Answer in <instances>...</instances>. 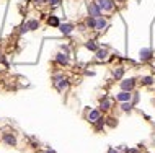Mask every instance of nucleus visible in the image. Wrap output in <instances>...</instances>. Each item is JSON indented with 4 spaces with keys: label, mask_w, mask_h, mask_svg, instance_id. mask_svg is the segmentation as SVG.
Masks as SVG:
<instances>
[{
    "label": "nucleus",
    "mask_w": 155,
    "mask_h": 153,
    "mask_svg": "<svg viewBox=\"0 0 155 153\" xmlns=\"http://www.w3.org/2000/svg\"><path fill=\"white\" fill-rule=\"evenodd\" d=\"M87 8H88V15H90V17H95V18H101L103 17V11H101L100 7H98L96 2H88V3H87Z\"/></svg>",
    "instance_id": "nucleus-1"
},
{
    "label": "nucleus",
    "mask_w": 155,
    "mask_h": 153,
    "mask_svg": "<svg viewBox=\"0 0 155 153\" xmlns=\"http://www.w3.org/2000/svg\"><path fill=\"white\" fill-rule=\"evenodd\" d=\"M101 11H113L114 10V0H95Z\"/></svg>",
    "instance_id": "nucleus-2"
},
{
    "label": "nucleus",
    "mask_w": 155,
    "mask_h": 153,
    "mask_svg": "<svg viewBox=\"0 0 155 153\" xmlns=\"http://www.w3.org/2000/svg\"><path fill=\"white\" fill-rule=\"evenodd\" d=\"M54 86L57 88V91H64L69 88V82L65 78H62L61 75H57V76H54Z\"/></svg>",
    "instance_id": "nucleus-3"
},
{
    "label": "nucleus",
    "mask_w": 155,
    "mask_h": 153,
    "mask_svg": "<svg viewBox=\"0 0 155 153\" xmlns=\"http://www.w3.org/2000/svg\"><path fill=\"white\" fill-rule=\"evenodd\" d=\"M136 86V78H126L121 82V90L122 91H132Z\"/></svg>",
    "instance_id": "nucleus-4"
},
{
    "label": "nucleus",
    "mask_w": 155,
    "mask_h": 153,
    "mask_svg": "<svg viewBox=\"0 0 155 153\" xmlns=\"http://www.w3.org/2000/svg\"><path fill=\"white\" fill-rule=\"evenodd\" d=\"M116 99L121 103H126V101H131V99H132V95H131V91H121V93L116 95Z\"/></svg>",
    "instance_id": "nucleus-5"
},
{
    "label": "nucleus",
    "mask_w": 155,
    "mask_h": 153,
    "mask_svg": "<svg viewBox=\"0 0 155 153\" xmlns=\"http://www.w3.org/2000/svg\"><path fill=\"white\" fill-rule=\"evenodd\" d=\"M59 30H61L62 34H70L75 30V26L72 23H64V25H59Z\"/></svg>",
    "instance_id": "nucleus-6"
},
{
    "label": "nucleus",
    "mask_w": 155,
    "mask_h": 153,
    "mask_svg": "<svg viewBox=\"0 0 155 153\" xmlns=\"http://www.w3.org/2000/svg\"><path fill=\"white\" fill-rule=\"evenodd\" d=\"M55 60H57L59 65H67V64H69V54H65V52H59Z\"/></svg>",
    "instance_id": "nucleus-7"
},
{
    "label": "nucleus",
    "mask_w": 155,
    "mask_h": 153,
    "mask_svg": "<svg viewBox=\"0 0 155 153\" xmlns=\"http://www.w3.org/2000/svg\"><path fill=\"white\" fill-rule=\"evenodd\" d=\"M96 20L98 18H95V17H87V20H85V25H87V28L88 30H96Z\"/></svg>",
    "instance_id": "nucleus-8"
},
{
    "label": "nucleus",
    "mask_w": 155,
    "mask_h": 153,
    "mask_svg": "<svg viewBox=\"0 0 155 153\" xmlns=\"http://www.w3.org/2000/svg\"><path fill=\"white\" fill-rule=\"evenodd\" d=\"M3 142L7 145H10V147H15V145H17V139L11 134H3Z\"/></svg>",
    "instance_id": "nucleus-9"
},
{
    "label": "nucleus",
    "mask_w": 155,
    "mask_h": 153,
    "mask_svg": "<svg viewBox=\"0 0 155 153\" xmlns=\"http://www.w3.org/2000/svg\"><path fill=\"white\" fill-rule=\"evenodd\" d=\"M105 28H108V20L103 18V17L98 18L96 20V30H95V31H103Z\"/></svg>",
    "instance_id": "nucleus-10"
},
{
    "label": "nucleus",
    "mask_w": 155,
    "mask_h": 153,
    "mask_svg": "<svg viewBox=\"0 0 155 153\" xmlns=\"http://www.w3.org/2000/svg\"><path fill=\"white\" fill-rule=\"evenodd\" d=\"M26 25H28V30H30V31H34V30H38V28H39V20H36V18L28 20Z\"/></svg>",
    "instance_id": "nucleus-11"
},
{
    "label": "nucleus",
    "mask_w": 155,
    "mask_h": 153,
    "mask_svg": "<svg viewBox=\"0 0 155 153\" xmlns=\"http://www.w3.org/2000/svg\"><path fill=\"white\" fill-rule=\"evenodd\" d=\"M98 119H100V111H96V109L90 111V114H88V120H90V122H91V124H95Z\"/></svg>",
    "instance_id": "nucleus-12"
},
{
    "label": "nucleus",
    "mask_w": 155,
    "mask_h": 153,
    "mask_svg": "<svg viewBox=\"0 0 155 153\" xmlns=\"http://www.w3.org/2000/svg\"><path fill=\"white\" fill-rule=\"evenodd\" d=\"M47 25H49V26H57V28H59L61 21H59V18L55 17V15H51V17L47 18Z\"/></svg>",
    "instance_id": "nucleus-13"
},
{
    "label": "nucleus",
    "mask_w": 155,
    "mask_h": 153,
    "mask_svg": "<svg viewBox=\"0 0 155 153\" xmlns=\"http://www.w3.org/2000/svg\"><path fill=\"white\" fill-rule=\"evenodd\" d=\"M85 47H87L88 51H93V52L98 51V44L95 42L93 39H91V41H87V42H85Z\"/></svg>",
    "instance_id": "nucleus-14"
},
{
    "label": "nucleus",
    "mask_w": 155,
    "mask_h": 153,
    "mask_svg": "<svg viewBox=\"0 0 155 153\" xmlns=\"http://www.w3.org/2000/svg\"><path fill=\"white\" fill-rule=\"evenodd\" d=\"M152 57V51L150 49H142L141 51V60H149Z\"/></svg>",
    "instance_id": "nucleus-15"
},
{
    "label": "nucleus",
    "mask_w": 155,
    "mask_h": 153,
    "mask_svg": "<svg viewBox=\"0 0 155 153\" xmlns=\"http://www.w3.org/2000/svg\"><path fill=\"white\" fill-rule=\"evenodd\" d=\"M106 55H108L106 49H98V51H96V59H98V60H105Z\"/></svg>",
    "instance_id": "nucleus-16"
},
{
    "label": "nucleus",
    "mask_w": 155,
    "mask_h": 153,
    "mask_svg": "<svg viewBox=\"0 0 155 153\" xmlns=\"http://www.w3.org/2000/svg\"><path fill=\"white\" fill-rule=\"evenodd\" d=\"M109 106H111V101L105 98V99L101 101V104H100V109H101V111H108V109H109Z\"/></svg>",
    "instance_id": "nucleus-17"
},
{
    "label": "nucleus",
    "mask_w": 155,
    "mask_h": 153,
    "mask_svg": "<svg viewBox=\"0 0 155 153\" xmlns=\"http://www.w3.org/2000/svg\"><path fill=\"white\" fill-rule=\"evenodd\" d=\"M113 75H114V78H121V76L124 75V67H118L116 70L113 72Z\"/></svg>",
    "instance_id": "nucleus-18"
},
{
    "label": "nucleus",
    "mask_w": 155,
    "mask_h": 153,
    "mask_svg": "<svg viewBox=\"0 0 155 153\" xmlns=\"http://www.w3.org/2000/svg\"><path fill=\"white\" fill-rule=\"evenodd\" d=\"M105 124H106V119H98L96 122H95V127H96V130H100V129H103L105 127Z\"/></svg>",
    "instance_id": "nucleus-19"
},
{
    "label": "nucleus",
    "mask_w": 155,
    "mask_h": 153,
    "mask_svg": "<svg viewBox=\"0 0 155 153\" xmlns=\"http://www.w3.org/2000/svg\"><path fill=\"white\" fill-rule=\"evenodd\" d=\"M132 106H134V104L131 103V101H126V103L121 104V109L122 111H131V109H132Z\"/></svg>",
    "instance_id": "nucleus-20"
},
{
    "label": "nucleus",
    "mask_w": 155,
    "mask_h": 153,
    "mask_svg": "<svg viewBox=\"0 0 155 153\" xmlns=\"http://www.w3.org/2000/svg\"><path fill=\"white\" fill-rule=\"evenodd\" d=\"M152 83H153V78H152V76H144V78H142V85L149 86V85H152Z\"/></svg>",
    "instance_id": "nucleus-21"
},
{
    "label": "nucleus",
    "mask_w": 155,
    "mask_h": 153,
    "mask_svg": "<svg viewBox=\"0 0 155 153\" xmlns=\"http://www.w3.org/2000/svg\"><path fill=\"white\" fill-rule=\"evenodd\" d=\"M36 5H44V3H49V0H33Z\"/></svg>",
    "instance_id": "nucleus-22"
},
{
    "label": "nucleus",
    "mask_w": 155,
    "mask_h": 153,
    "mask_svg": "<svg viewBox=\"0 0 155 153\" xmlns=\"http://www.w3.org/2000/svg\"><path fill=\"white\" fill-rule=\"evenodd\" d=\"M28 31H30V30H28V25H26V23H25V25H21V30H20V33H28Z\"/></svg>",
    "instance_id": "nucleus-23"
},
{
    "label": "nucleus",
    "mask_w": 155,
    "mask_h": 153,
    "mask_svg": "<svg viewBox=\"0 0 155 153\" xmlns=\"http://www.w3.org/2000/svg\"><path fill=\"white\" fill-rule=\"evenodd\" d=\"M59 3H61V0H49V5H52V7H57Z\"/></svg>",
    "instance_id": "nucleus-24"
},
{
    "label": "nucleus",
    "mask_w": 155,
    "mask_h": 153,
    "mask_svg": "<svg viewBox=\"0 0 155 153\" xmlns=\"http://www.w3.org/2000/svg\"><path fill=\"white\" fill-rule=\"evenodd\" d=\"M139 101V93H134V96H132V104H136Z\"/></svg>",
    "instance_id": "nucleus-25"
},
{
    "label": "nucleus",
    "mask_w": 155,
    "mask_h": 153,
    "mask_svg": "<svg viewBox=\"0 0 155 153\" xmlns=\"http://www.w3.org/2000/svg\"><path fill=\"white\" fill-rule=\"evenodd\" d=\"M108 120H109V122H108V124H109V126H111V127H114V126H116V122H114V119H108Z\"/></svg>",
    "instance_id": "nucleus-26"
},
{
    "label": "nucleus",
    "mask_w": 155,
    "mask_h": 153,
    "mask_svg": "<svg viewBox=\"0 0 155 153\" xmlns=\"http://www.w3.org/2000/svg\"><path fill=\"white\" fill-rule=\"evenodd\" d=\"M108 153H118V150H114L113 147H109V150H108Z\"/></svg>",
    "instance_id": "nucleus-27"
},
{
    "label": "nucleus",
    "mask_w": 155,
    "mask_h": 153,
    "mask_svg": "<svg viewBox=\"0 0 155 153\" xmlns=\"http://www.w3.org/2000/svg\"><path fill=\"white\" fill-rule=\"evenodd\" d=\"M62 51H64L65 54H69V47H67V46H62Z\"/></svg>",
    "instance_id": "nucleus-28"
},
{
    "label": "nucleus",
    "mask_w": 155,
    "mask_h": 153,
    "mask_svg": "<svg viewBox=\"0 0 155 153\" xmlns=\"http://www.w3.org/2000/svg\"><path fill=\"white\" fill-rule=\"evenodd\" d=\"M46 153H52V151H46Z\"/></svg>",
    "instance_id": "nucleus-29"
},
{
    "label": "nucleus",
    "mask_w": 155,
    "mask_h": 153,
    "mask_svg": "<svg viewBox=\"0 0 155 153\" xmlns=\"http://www.w3.org/2000/svg\"><path fill=\"white\" fill-rule=\"evenodd\" d=\"M118 2H122V0H118Z\"/></svg>",
    "instance_id": "nucleus-30"
}]
</instances>
